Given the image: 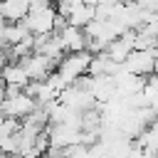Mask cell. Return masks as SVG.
<instances>
[{
  "label": "cell",
  "instance_id": "obj_5",
  "mask_svg": "<svg viewBox=\"0 0 158 158\" xmlns=\"http://www.w3.org/2000/svg\"><path fill=\"white\" fill-rule=\"evenodd\" d=\"M20 64L25 67V72H27V77H30L32 81H44L49 74H54V72H57V64H54L52 59H47L44 54H40V52L30 54V57H27V59H22Z\"/></svg>",
  "mask_w": 158,
  "mask_h": 158
},
{
  "label": "cell",
  "instance_id": "obj_2",
  "mask_svg": "<svg viewBox=\"0 0 158 158\" xmlns=\"http://www.w3.org/2000/svg\"><path fill=\"white\" fill-rule=\"evenodd\" d=\"M91 59H94V54H91L89 49H84V52H69V54L59 62L57 74L67 81V86H74V84L81 81L84 77H89Z\"/></svg>",
  "mask_w": 158,
  "mask_h": 158
},
{
  "label": "cell",
  "instance_id": "obj_7",
  "mask_svg": "<svg viewBox=\"0 0 158 158\" xmlns=\"http://www.w3.org/2000/svg\"><path fill=\"white\" fill-rule=\"evenodd\" d=\"M30 35V30L25 27V22H17V25H10V22H0V42H2V49H12L15 44L25 42Z\"/></svg>",
  "mask_w": 158,
  "mask_h": 158
},
{
  "label": "cell",
  "instance_id": "obj_8",
  "mask_svg": "<svg viewBox=\"0 0 158 158\" xmlns=\"http://www.w3.org/2000/svg\"><path fill=\"white\" fill-rule=\"evenodd\" d=\"M59 37H62L67 52H84L86 44H89V42H86V32H84L81 27H72V25H67V27L59 32Z\"/></svg>",
  "mask_w": 158,
  "mask_h": 158
},
{
  "label": "cell",
  "instance_id": "obj_4",
  "mask_svg": "<svg viewBox=\"0 0 158 158\" xmlns=\"http://www.w3.org/2000/svg\"><path fill=\"white\" fill-rule=\"evenodd\" d=\"M40 106L32 96H27L25 91L15 94V96H5L2 99V116L5 118H17V121H25L30 114H35Z\"/></svg>",
  "mask_w": 158,
  "mask_h": 158
},
{
  "label": "cell",
  "instance_id": "obj_10",
  "mask_svg": "<svg viewBox=\"0 0 158 158\" xmlns=\"http://www.w3.org/2000/svg\"><path fill=\"white\" fill-rule=\"evenodd\" d=\"M136 146L143 148V151H148V153H153V156H158V118L146 128V133L136 141Z\"/></svg>",
  "mask_w": 158,
  "mask_h": 158
},
{
  "label": "cell",
  "instance_id": "obj_6",
  "mask_svg": "<svg viewBox=\"0 0 158 158\" xmlns=\"http://www.w3.org/2000/svg\"><path fill=\"white\" fill-rule=\"evenodd\" d=\"M30 0H5L0 2V17L2 22H10V25H17V22H25L27 15H30Z\"/></svg>",
  "mask_w": 158,
  "mask_h": 158
},
{
  "label": "cell",
  "instance_id": "obj_9",
  "mask_svg": "<svg viewBox=\"0 0 158 158\" xmlns=\"http://www.w3.org/2000/svg\"><path fill=\"white\" fill-rule=\"evenodd\" d=\"M2 77H5V86H15V89H27L30 86V77H27V72H25V67L20 64V62H12V64H5V69H2Z\"/></svg>",
  "mask_w": 158,
  "mask_h": 158
},
{
  "label": "cell",
  "instance_id": "obj_1",
  "mask_svg": "<svg viewBox=\"0 0 158 158\" xmlns=\"http://www.w3.org/2000/svg\"><path fill=\"white\" fill-rule=\"evenodd\" d=\"M57 20H59V12L52 2L47 0H40V2H32L30 5V15L25 20V27L30 30V35L35 37H42V35H54L57 32Z\"/></svg>",
  "mask_w": 158,
  "mask_h": 158
},
{
  "label": "cell",
  "instance_id": "obj_3",
  "mask_svg": "<svg viewBox=\"0 0 158 158\" xmlns=\"http://www.w3.org/2000/svg\"><path fill=\"white\" fill-rule=\"evenodd\" d=\"M121 67L128 74H136V77L148 79V77L158 74V54H156V49H136Z\"/></svg>",
  "mask_w": 158,
  "mask_h": 158
}]
</instances>
